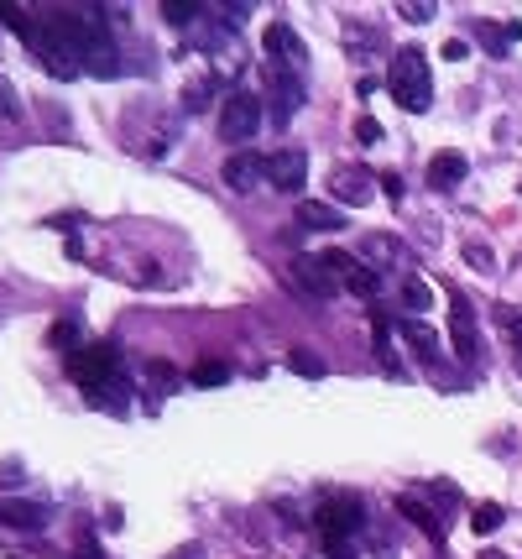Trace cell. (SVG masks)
<instances>
[{"label": "cell", "mask_w": 522, "mask_h": 559, "mask_svg": "<svg viewBox=\"0 0 522 559\" xmlns=\"http://www.w3.org/2000/svg\"><path fill=\"white\" fill-rule=\"evenodd\" d=\"M418 492L433 497V502H444V507H460V486H455V481H439V476H433L429 486H418Z\"/></svg>", "instance_id": "f1b7e54d"}, {"label": "cell", "mask_w": 522, "mask_h": 559, "mask_svg": "<svg viewBox=\"0 0 522 559\" xmlns=\"http://www.w3.org/2000/svg\"><path fill=\"white\" fill-rule=\"evenodd\" d=\"M387 90H392V99H398L407 116H424L433 105V79H429V53L424 47H398L392 53V63H387Z\"/></svg>", "instance_id": "7a4b0ae2"}, {"label": "cell", "mask_w": 522, "mask_h": 559, "mask_svg": "<svg viewBox=\"0 0 522 559\" xmlns=\"http://www.w3.org/2000/svg\"><path fill=\"white\" fill-rule=\"evenodd\" d=\"M293 278L304 282L313 298H335V293H339V278L329 272L324 256H298V262H293Z\"/></svg>", "instance_id": "4fadbf2b"}, {"label": "cell", "mask_w": 522, "mask_h": 559, "mask_svg": "<svg viewBox=\"0 0 522 559\" xmlns=\"http://www.w3.org/2000/svg\"><path fill=\"white\" fill-rule=\"evenodd\" d=\"M47 345H53V350H63V356H73V350L84 345V335H79V324H73V319H58V324H53V335H47Z\"/></svg>", "instance_id": "603a6c76"}, {"label": "cell", "mask_w": 522, "mask_h": 559, "mask_svg": "<svg viewBox=\"0 0 522 559\" xmlns=\"http://www.w3.org/2000/svg\"><path fill=\"white\" fill-rule=\"evenodd\" d=\"M0 523L5 529H16V533H42L47 529V507L42 502H0Z\"/></svg>", "instance_id": "e0dca14e"}, {"label": "cell", "mask_w": 522, "mask_h": 559, "mask_svg": "<svg viewBox=\"0 0 522 559\" xmlns=\"http://www.w3.org/2000/svg\"><path fill=\"white\" fill-rule=\"evenodd\" d=\"M402 304H407V309H413V319H418L424 309H433V288L424 278H407V282H402Z\"/></svg>", "instance_id": "7402d4cb"}, {"label": "cell", "mask_w": 522, "mask_h": 559, "mask_svg": "<svg viewBox=\"0 0 522 559\" xmlns=\"http://www.w3.org/2000/svg\"><path fill=\"white\" fill-rule=\"evenodd\" d=\"M261 47H267V63H277V68H298V73L308 68L304 37L287 27V22H272V27L261 31Z\"/></svg>", "instance_id": "ba28073f"}, {"label": "cell", "mask_w": 522, "mask_h": 559, "mask_svg": "<svg viewBox=\"0 0 522 559\" xmlns=\"http://www.w3.org/2000/svg\"><path fill=\"white\" fill-rule=\"evenodd\" d=\"M147 376H152L157 392H178V366H167V361H147Z\"/></svg>", "instance_id": "4316f807"}, {"label": "cell", "mask_w": 522, "mask_h": 559, "mask_svg": "<svg viewBox=\"0 0 522 559\" xmlns=\"http://www.w3.org/2000/svg\"><path fill=\"white\" fill-rule=\"evenodd\" d=\"M465 168H470V162H465V152H455V147H449V152H433L429 157V188H439V194L460 188L465 184Z\"/></svg>", "instance_id": "2e32d148"}, {"label": "cell", "mask_w": 522, "mask_h": 559, "mask_svg": "<svg viewBox=\"0 0 522 559\" xmlns=\"http://www.w3.org/2000/svg\"><path fill=\"white\" fill-rule=\"evenodd\" d=\"M0 22H5L11 31H21V37H27V27H31V22H27V5H0Z\"/></svg>", "instance_id": "1f68e13d"}, {"label": "cell", "mask_w": 522, "mask_h": 559, "mask_svg": "<svg viewBox=\"0 0 522 559\" xmlns=\"http://www.w3.org/2000/svg\"><path fill=\"white\" fill-rule=\"evenodd\" d=\"M116 372H121V361H116L110 345H79V350L68 356V376H73L90 398L105 392V387H116Z\"/></svg>", "instance_id": "277c9868"}, {"label": "cell", "mask_w": 522, "mask_h": 559, "mask_svg": "<svg viewBox=\"0 0 522 559\" xmlns=\"http://www.w3.org/2000/svg\"><path fill=\"white\" fill-rule=\"evenodd\" d=\"M287 372H298V376H324V361H319V356H304V350H293V356H287Z\"/></svg>", "instance_id": "f546056e"}, {"label": "cell", "mask_w": 522, "mask_h": 559, "mask_svg": "<svg viewBox=\"0 0 522 559\" xmlns=\"http://www.w3.org/2000/svg\"><path fill=\"white\" fill-rule=\"evenodd\" d=\"M475 42L486 47V58H507L512 42H522V22H507V27H496V22H475Z\"/></svg>", "instance_id": "d6986e66"}, {"label": "cell", "mask_w": 522, "mask_h": 559, "mask_svg": "<svg viewBox=\"0 0 522 559\" xmlns=\"http://www.w3.org/2000/svg\"><path fill=\"white\" fill-rule=\"evenodd\" d=\"M79 559H105V555H99V544H90V538H79Z\"/></svg>", "instance_id": "d590c367"}, {"label": "cell", "mask_w": 522, "mask_h": 559, "mask_svg": "<svg viewBox=\"0 0 522 559\" xmlns=\"http://www.w3.org/2000/svg\"><path fill=\"white\" fill-rule=\"evenodd\" d=\"M444 58H449V63H460V58H470V47H465L460 37H449V42H444Z\"/></svg>", "instance_id": "836d02e7"}, {"label": "cell", "mask_w": 522, "mask_h": 559, "mask_svg": "<svg viewBox=\"0 0 522 559\" xmlns=\"http://www.w3.org/2000/svg\"><path fill=\"white\" fill-rule=\"evenodd\" d=\"M355 142H361V147H376V142H381V125L371 121V116H361V121H355Z\"/></svg>", "instance_id": "d6a6232c"}, {"label": "cell", "mask_w": 522, "mask_h": 559, "mask_svg": "<svg viewBox=\"0 0 522 559\" xmlns=\"http://www.w3.org/2000/svg\"><path fill=\"white\" fill-rule=\"evenodd\" d=\"M392 512H398V518H407L418 533H429L433 544H444V512H439L424 492H398V497H392Z\"/></svg>", "instance_id": "9c48e42d"}, {"label": "cell", "mask_w": 522, "mask_h": 559, "mask_svg": "<svg viewBox=\"0 0 522 559\" xmlns=\"http://www.w3.org/2000/svg\"><path fill=\"white\" fill-rule=\"evenodd\" d=\"M376 184L387 188V199H402V178H398V173H381V178H376Z\"/></svg>", "instance_id": "e575fe53"}, {"label": "cell", "mask_w": 522, "mask_h": 559, "mask_svg": "<svg viewBox=\"0 0 522 559\" xmlns=\"http://www.w3.org/2000/svg\"><path fill=\"white\" fill-rule=\"evenodd\" d=\"M512 350H518V372H522V340H518V345H512Z\"/></svg>", "instance_id": "f35d334b"}, {"label": "cell", "mask_w": 522, "mask_h": 559, "mask_svg": "<svg viewBox=\"0 0 522 559\" xmlns=\"http://www.w3.org/2000/svg\"><path fill=\"white\" fill-rule=\"evenodd\" d=\"M193 382H199V387H225V382H230V366H225V361H199V366H193Z\"/></svg>", "instance_id": "d4e9b609"}, {"label": "cell", "mask_w": 522, "mask_h": 559, "mask_svg": "<svg viewBox=\"0 0 522 559\" xmlns=\"http://www.w3.org/2000/svg\"><path fill=\"white\" fill-rule=\"evenodd\" d=\"M398 16H402V22H413V27H424V22H433V16H439V5H433V0H429V5H424V0H402Z\"/></svg>", "instance_id": "83f0119b"}, {"label": "cell", "mask_w": 522, "mask_h": 559, "mask_svg": "<svg viewBox=\"0 0 522 559\" xmlns=\"http://www.w3.org/2000/svg\"><path fill=\"white\" fill-rule=\"evenodd\" d=\"M298 225H308V230H339V225H345V215H339L335 204L304 199V204H298Z\"/></svg>", "instance_id": "ffe728a7"}, {"label": "cell", "mask_w": 522, "mask_h": 559, "mask_svg": "<svg viewBox=\"0 0 522 559\" xmlns=\"http://www.w3.org/2000/svg\"><path fill=\"white\" fill-rule=\"evenodd\" d=\"M267 99H272V121L287 125L298 116V105H304V73L298 68H277L267 63Z\"/></svg>", "instance_id": "8992f818"}, {"label": "cell", "mask_w": 522, "mask_h": 559, "mask_svg": "<svg viewBox=\"0 0 522 559\" xmlns=\"http://www.w3.org/2000/svg\"><path fill=\"white\" fill-rule=\"evenodd\" d=\"M501 518H507V512H501L496 502H481V507H470V533H496Z\"/></svg>", "instance_id": "cb8c5ba5"}, {"label": "cell", "mask_w": 522, "mask_h": 559, "mask_svg": "<svg viewBox=\"0 0 522 559\" xmlns=\"http://www.w3.org/2000/svg\"><path fill=\"white\" fill-rule=\"evenodd\" d=\"M481 559H512V555H501V549H486V555H481Z\"/></svg>", "instance_id": "74e56055"}, {"label": "cell", "mask_w": 522, "mask_h": 559, "mask_svg": "<svg viewBox=\"0 0 522 559\" xmlns=\"http://www.w3.org/2000/svg\"><path fill=\"white\" fill-rule=\"evenodd\" d=\"M162 16H167V27H173V31H184L188 42H199V47L219 53V37H225L219 16H225V11L199 5V0H167V5H162Z\"/></svg>", "instance_id": "3957f363"}, {"label": "cell", "mask_w": 522, "mask_h": 559, "mask_svg": "<svg viewBox=\"0 0 522 559\" xmlns=\"http://www.w3.org/2000/svg\"><path fill=\"white\" fill-rule=\"evenodd\" d=\"M324 262H329V272L339 278V288H350L355 298H376L381 293V272L371 262H361L355 251H324Z\"/></svg>", "instance_id": "52a82bcc"}, {"label": "cell", "mask_w": 522, "mask_h": 559, "mask_svg": "<svg viewBox=\"0 0 522 559\" xmlns=\"http://www.w3.org/2000/svg\"><path fill=\"white\" fill-rule=\"evenodd\" d=\"M376 178H371L366 168H355V162H350V168H335V178H329V188H335V199L339 204H350V210H366L371 199H376Z\"/></svg>", "instance_id": "7c38bea8"}, {"label": "cell", "mask_w": 522, "mask_h": 559, "mask_svg": "<svg viewBox=\"0 0 522 559\" xmlns=\"http://www.w3.org/2000/svg\"><path fill=\"white\" fill-rule=\"evenodd\" d=\"M256 131H261V94L230 90L219 99V136L225 142H251Z\"/></svg>", "instance_id": "5b68a950"}, {"label": "cell", "mask_w": 522, "mask_h": 559, "mask_svg": "<svg viewBox=\"0 0 522 559\" xmlns=\"http://www.w3.org/2000/svg\"><path fill=\"white\" fill-rule=\"evenodd\" d=\"M0 116H5V121H16V116H21V99H16V90H11V79H5V73H0Z\"/></svg>", "instance_id": "4dcf8cb0"}, {"label": "cell", "mask_w": 522, "mask_h": 559, "mask_svg": "<svg viewBox=\"0 0 522 559\" xmlns=\"http://www.w3.org/2000/svg\"><path fill=\"white\" fill-rule=\"evenodd\" d=\"M261 178H267V157L261 152H235L225 162V184L235 188V194H251Z\"/></svg>", "instance_id": "5bb4252c"}, {"label": "cell", "mask_w": 522, "mask_h": 559, "mask_svg": "<svg viewBox=\"0 0 522 559\" xmlns=\"http://www.w3.org/2000/svg\"><path fill=\"white\" fill-rule=\"evenodd\" d=\"M313 533L324 538V555L329 559H350V538H361L366 529V507L355 492H329V497L313 507Z\"/></svg>", "instance_id": "6da1fadb"}, {"label": "cell", "mask_w": 522, "mask_h": 559, "mask_svg": "<svg viewBox=\"0 0 522 559\" xmlns=\"http://www.w3.org/2000/svg\"><path fill=\"white\" fill-rule=\"evenodd\" d=\"M215 90H219V73H210V79H193V84H188V94H184V110H188V116H193V110H210Z\"/></svg>", "instance_id": "44dd1931"}, {"label": "cell", "mask_w": 522, "mask_h": 559, "mask_svg": "<svg viewBox=\"0 0 522 559\" xmlns=\"http://www.w3.org/2000/svg\"><path fill=\"white\" fill-rule=\"evenodd\" d=\"M449 345H455V356H460L465 366L481 361V324H475V309L465 298L449 304Z\"/></svg>", "instance_id": "30bf717a"}, {"label": "cell", "mask_w": 522, "mask_h": 559, "mask_svg": "<svg viewBox=\"0 0 522 559\" xmlns=\"http://www.w3.org/2000/svg\"><path fill=\"white\" fill-rule=\"evenodd\" d=\"M398 330H402V340L413 345V356H418L424 366H439V361H444V350H439V330H433V324H424V319H402Z\"/></svg>", "instance_id": "9a60e30c"}, {"label": "cell", "mask_w": 522, "mask_h": 559, "mask_svg": "<svg viewBox=\"0 0 522 559\" xmlns=\"http://www.w3.org/2000/svg\"><path fill=\"white\" fill-rule=\"evenodd\" d=\"M361 262H371L376 272H387V267H407V251H402L398 236H366L361 241Z\"/></svg>", "instance_id": "ac0fdd59"}, {"label": "cell", "mask_w": 522, "mask_h": 559, "mask_svg": "<svg viewBox=\"0 0 522 559\" xmlns=\"http://www.w3.org/2000/svg\"><path fill=\"white\" fill-rule=\"evenodd\" d=\"M173 559H204V549H199V544H184V549H178Z\"/></svg>", "instance_id": "8d00e7d4"}, {"label": "cell", "mask_w": 522, "mask_h": 559, "mask_svg": "<svg viewBox=\"0 0 522 559\" xmlns=\"http://www.w3.org/2000/svg\"><path fill=\"white\" fill-rule=\"evenodd\" d=\"M304 178H308V157L298 147H282V152L267 157V184L277 194H304Z\"/></svg>", "instance_id": "8fae6325"}, {"label": "cell", "mask_w": 522, "mask_h": 559, "mask_svg": "<svg viewBox=\"0 0 522 559\" xmlns=\"http://www.w3.org/2000/svg\"><path fill=\"white\" fill-rule=\"evenodd\" d=\"M465 262L475 267V272H496V251L486 241H465Z\"/></svg>", "instance_id": "484cf974"}]
</instances>
